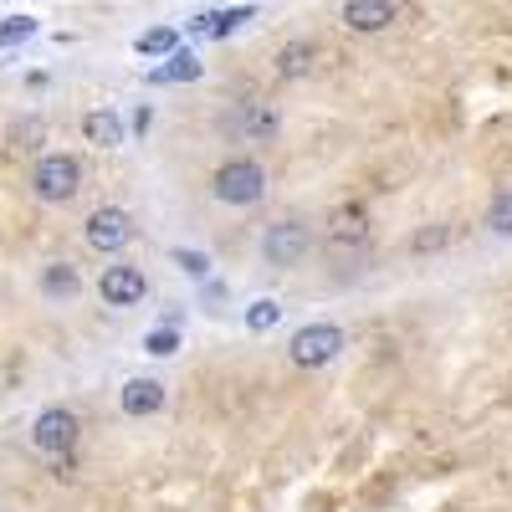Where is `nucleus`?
Returning <instances> with one entry per match:
<instances>
[{
  "label": "nucleus",
  "mask_w": 512,
  "mask_h": 512,
  "mask_svg": "<svg viewBox=\"0 0 512 512\" xmlns=\"http://www.w3.org/2000/svg\"><path fill=\"white\" fill-rule=\"evenodd\" d=\"M313 57H318L313 41H287V47L277 52V72L282 77H308L313 72Z\"/></svg>",
  "instance_id": "12"
},
{
  "label": "nucleus",
  "mask_w": 512,
  "mask_h": 512,
  "mask_svg": "<svg viewBox=\"0 0 512 512\" xmlns=\"http://www.w3.org/2000/svg\"><path fill=\"white\" fill-rule=\"evenodd\" d=\"M333 241H344V246H364V241H369V221H364V210H338V216H333Z\"/></svg>",
  "instance_id": "14"
},
{
  "label": "nucleus",
  "mask_w": 512,
  "mask_h": 512,
  "mask_svg": "<svg viewBox=\"0 0 512 512\" xmlns=\"http://www.w3.org/2000/svg\"><path fill=\"white\" fill-rule=\"evenodd\" d=\"M175 41H180L175 26H154V31L139 36V52H144V57H164V52H175Z\"/></svg>",
  "instance_id": "19"
},
{
  "label": "nucleus",
  "mask_w": 512,
  "mask_h": 512,
  "mask_svg": "<svg viewBox=\"0 0 512 512\" xmlns=\"http://www.w3.org/2000/svg\"><path fill=\"white\" fill-rule=\"evenodd\" d=\"M175 267H185L190 277H205V272H210V256H205V251H185V246H180V251H175Z\"/></svg>",
  "instance_id": "22"
},
{
  "label": "nucleus",
  "mask_w": 512,
  "mask_h": 512,
  "mask_svg": "<svg viewBox=\"0 0 512 512\" xmlns=\"http://www.w3.org/2000/svg\"><path fill=\"white\" fill-rule=\"evenodd\" d=\"M98 292H103L108 308H134V303H144L149 282H144L139 267H108V272L98 277Z\"/></svg>",
  "instance_id": "7"
},
{
  "label": "nucleus",
  "mask_w": 512,
  "mask_h": 512,
  "mask_svg": "<svg viewBox=\"0 0 512 512\" xmlns=\"http://www.w3.org/2000/svg\"><path fill=\"white\" fill-rule=\"evenodd\" d=\"M200 77V62L190 52H169V67L154 72V82H195Z\"/></svg>",
  "instance_id": "16"
},
{
  "label": "nucleus",
  "mask_w": 512,
  "mask_h": 512,
  "mask_svg": "<svg viewBox=\"0 0 512 512\" xmlns=\"http://www.w3.org/2000/svg\"><path fill=\"white\" fill-rule=\"evenodd\" d=\"M164 410V384L159 379H128L123 384V415H159Z\"/></svg>",
  "instance_id": "10"
},
{
  "label": "nucleus",
  "mask_w": 512,
  "mask_h": 512,
  "mask_svg": "<svg viewBox=\"0 0 512 512\" xmlns=\"http://www.w3.org/2000/svg\"><path fill=\"white\" fill-rule=\"evenodd\" d=\"M236 128H241V139L267 144V139H277L282 118H277V108H272V103H241V118H236Z\"/></svg>",
  "instance_id": "9"
},
{
  "label": "nucleus",
  "mask_w": 512,
  "mask_h": 512,
  "mask_svg": "<svg viewBox=\"0 0 512 512\" xmlns=\"http://www.w3.org/2000/svg\"><path fill=\"white\" fill-rule=\"evenodd\" d=\"M395 0H344V26L349 31H384V26H390L395 21Z\"/></svg>",
  "instance_id": "8"
},
{
  "label": "nucleus",
  "mask_w": 512,
  "mask_h": 512,
  "mask_svg": "<svg viewBox=\"0 0 512 512\" xmlns=\"http://www.w3.org/2000/svg\"><path fill=\"white\" fill-rule=\"evenodd\" d=\"M36 36V21L31 16H11V21H0V47H16V41Z\"/></svg>",
  "instance_id": "20"
},
{
  "label": "nucleus",
  "mask_w": 512,
  "mask_h": 512,
  "mask_svg": "<svg viewBox=\"0 0 512 512\" xmlns=\"http://www.w3.org/2000/svg\"><path fill=\"white\" fill-rule=\"evenodd\" d=\"M77 185H82V164H77L72 154H47V159L31 169V190H36L41 200H52V205L72 200Z\"/></svg>",
  "instance_id": "3"
},
{
  "label": "nucleus",
  "mask_w": 512,
  "mask_h": 512,
  "mask_svg": "<svg viewBox=\"0 0 512 512\" xmlns=\"http://www.w3.org/2000/svg\"><path fill=\"white\" fill-rule=\"evenodd\" d=\"M277 318H282V308L272 303V297H267V303H256V308H246V328H251V333H267Z\"/></svg>",
  "instance_id": "21"
},
{
  "label": "nucleus",
  "mask_w": 512,
  "mask_h": 512,
  "mask_svg": "<svg viewBox=\"0 0 512 512\" xmlns=\"http://www.w3.org/2000/svg\"><path fill=\"white\" fill-rule=\"evenodd\" d=\"M144 349H149L154 359H169V354H180V328H175V323H164V328H154V333L144 338Z\"/></svg>",
  "instance_id": "18"
},
{
  "label": "nucleus",
  "mask_w": 512,
  "mask_h": 512,
  "mask_svg": "<svg viewBox=\"0 0 512 512\" xmlns=\"http://www.w3.org/2000/svg\"><path fill=\"white\" fill-rule=\"evenodd\" d=\"M41 292H47V297H77L82 292V277L67 262H52L47 272H41Z\"/></svg>",
  "instance_id": "13"
},
{
  "label": "nucleus",
  "mask_w": 512,
  "mask_h": 512,
  "mask_svg": "<svg viewBox=\"0 0 512 512\" xmlns=\"http://www.w3.org/2000/svg\"><path fill=\"white\" fill-rule=\"evenodd\" d=\"M308 246H313V231L303 221H272L262 236V256L272 267H297L308 256Z\"/></svg>",
  "instance_id": "4"
},
{
  "label": "nucleus",
  "mask_w": 512,
  "mask_h": 512,
  "mask_svg": "<svg viewBox=\"0 0 512 512\" xmlns=\"http://www.w3.org/2000/svg\"><path fill=\"white\" fill-rule=\"evenodd\" d=\"M487 231H492V236H512V190H502V195L487 205Z\"/></svg>",
  "instance_id": "17"
},
{
  "label": "nucleus",
  "mask_w": 512,
  "mask_h": 512,
  "mask_svg": "<svg viewBox=\"0 0 512 512\" xmlns=\"http://www.w3.org/2000/svg\"><path fill=\"white\" fill-rule=\"evenodd\" d=\"M338 354H344V328L338 323H308V328H297L292 344H287V359L297 369H323Z\"/></svg>",
  "instance_id": "2"
},
{
  "label": "nucleus",
  "mask_w": 512,
  "mask_h": 512,
  "mask_svg": "<svg viewBox=\"0 0 512 512\" xmlns=\"http://www.w3.org/2000/svg\"><path fill=\"white\" fill-rule=\"evenodd\" d=\"M82 139L98 144V149H118V144H123V118L108 113V108L88 113V118H82Z\"/></svg>",
  "instance_id": "11"
},
{
  "label": "nucleus",
  "mask_w": 512,
  "mask_h": 512,
  "mask_svg": "<svg viewBox=\"0 0 512 512\" xmlns=\"http://www.w3.org/2000/svg\"><path fill=\"white\" fill-rule=\"evenodd\" d=\"M436 246H446V226H436V231L415 236V251H436Z\"/></svg>",
  "instance_id": "23"
},
{
  "label": "nucleus",
  "mask_w": 512,
  "mask_h": 512,
  "mask_svg": "<svg viewBox=\"0 0 512 512\" xmlns=\"http://www.w3.org/2000/svg\"><path fill=\"white\" fill-rule=\"evenodd\" d=\"M241 21H251V6H236V11H210V16H195V31H200V36H226V31H236Z\"/></svg>",
  "instance_id": "15"
},
{
  "label": "nucleus",
  "mask_w": 512,
  "mask_h": 512,
  "mask_svg": "<svg viewBox=\"0 0 512 512\" xmlns=\"http://www.w3.org/2000/svg\"><path fill=\"white\" fill-rule=\"evenodd\" d=\"M210 195L221 205H256L267 195V169L256 159H226L216 175H210Z\"/></svg>",
  "instance_id": "1"
},
{
  "label": "nucleus",
  "mask_w": 512,
  "mask_h": 512,
  "mask_svg": "<svg viewBox=\"0 0 512 512\" xmlns=\"http://www.w3.org/2000/svg\"><path fill=\"white\" fill-rule=\"evenodd\" d=\"M77 415L72 410H41L36 415V425H31V441H36V451H47V456H62V451H72L77 446Z\"/></svg>",
  "instance_id": "6"
},
{
  "label": "nucleus",
  "mask_w": 512,
  "mask_h": 512,
  "mask_svg": "<svg viewBox=\"0 0 512 512\" xmlns=\"http://www.w3.org/2000/svg\"><path fill=\"white\" fill-rule=\"evenodd\" d=\"M82 236H88L93 251H123L128 241H134V216L118 205H103L88 216V226H82Z\"/></svg>",
  "instance_id": "5"
}]
</instances>
